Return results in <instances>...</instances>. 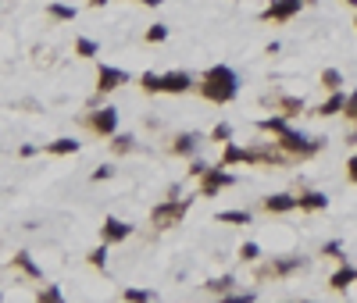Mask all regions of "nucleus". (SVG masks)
I'll return each mask as SVG.
<instances>
[{
	"label": "nucleus",
	"instance_id": "40",
	"mask_svg": "<svg viewBox=\"0 0 357 303\" xmlns=\"http://www.w3.org/2000/svg\"><path fill=\"white\" fill-rule=\"evenodd\" d=\"M347 182H350V186H357V154L347 160Z\"/></svg>",
	"mask_w": 357,
	"mask_h": 303
},
{
	"label": "nucleus",
	"instance_id": "14",
	"mask_svg": "<svg viewBox=\"0 0 357 303\" xmlns=\"http://www.w3.org/2000/svg\"><path fill=\"white\" fill-rule=\"evenodd\" d=\"M261 211L264 214H293L297 211V196L293 193H271L261 200Z\"/></svg>",
	"mask_w": 357,
	"mask_h": 303
},
{
	"label": "nucleus",
	"instance_id": "43",
	"mask_svg": "<svg viewBox=\"0 0 357 303\" xmlns=\"http://www.w3.org/2000/svg\"><path fill=\"white\" fill-rule=\"evenodd\" d=\"M354 125H357V121H354ZM347 143H350V147H357V129H350V136H347Z\"/></svg>",
	"mask_w": 357,
	"mask_h": 303
},
{
	"label": "nucleus",
	"instance_id": "30",
	"mask_svg": "<svg viewBox=\"0 0 357 303\" xmlns=\"http://www.w3.org/2000/svg\"><path fill=\"white\" fill-rule=\"evenodd\" d=\"M86 264H90V268H100V271L108 268V242H100V247H93V250L86 253Z\"/></svg>",
	"mask_w": 357,
	"mask_h": 303
},
{
	"label": "nucleus",
	"instance_id": "41",
	"mask_svg": "<svg viewBox=\"0 0 357 303\" xmlns=\"http://www.w3.org/2000/svg\"><path fill=\"white\" fill-rule=\"evenodd\" d=\"M39 154V147H32V143H26L22 150H18V157H36Z\"/></svg>",
	"mask_w": 357,
	"mask_h": 303
},
{
	"label": "nucleus",
	"instance_id": "33",
	"mask_svg": "<svg viewBox=\"0 0 357 303\" xmlns=\"http://www.w3.org/2000/svg\"><path fill=\"white\" fill-rule=\"evenodd\" d=\"M240 260H243V264H258V260H261V247H258V242H243V247H240Z\"/></svg>",
	"mask_w": 357,
	"mask_h": 303
},
{
	"label": "nucleus",
	"instance_id": "28",
	"mask_svg": "<svg viewBox=\"0 0 357 303\" xmlns=\"http://www.w3.org/2000/svg\"><path fill=\"white\" fill-rule=\"evenodd\" d=\"M97 54H100L97 39H90V36H79L75 39V57H97Z\"/></svg>",
	"mask_w": 357,
	"mask_h": 303
},
{
	"label": "nucleus",
	"instance_id": "25",
	"mask_svg": "<svg viewBox=\"0 0 357 303\" xmlns=\"http://www.w3.org/2000/svg\"><path fill=\"white\" fill-rule=\"evenodd\" d=\"M215 218L222 221V225H250V221H254L250 211H218Z\"/></svg>",
	"mask_w": 357,
	"mask_h": 303
},
{
	"label": "nucleus",
	"instance_id": "44",
	"mask_svg": "<svg viewBox=\"0 0 357 303\" xmlns=\"http://www.w3.org/2000/svg\"><path fill=\"white\" fill-rule=\"evenodd\" d=\"M90 8H104V4H111V0H86Z\"/></svg>",
	"mask_w": 357,
	"mask_h": 303
},
{
	"label": "nucleus",
	"instance_id": "13",
	"mask_svg": "<svg viewBox=\"0 0 357 303\" xmlns=\"http://www.w3.org/2000/svg\"><path fill=\"white\" fill-rule=\"evenodd\" d=\"M200 147H204V136L200 132H175L172 136V143H168V154H175V157H197L200 154Z\"/></svg>",
	"mask_w": 357,
	"mask_h": 303
},
{
	"label": "nucleus",
	"instance_id": "4",
	"mask_svg": "<svg viewBox=\"0 0 357 303\" xmlns=\"http://www.w3.org/2000/svg\"><path fill=\"white\" fill-rule=\"evenodd\" d=\"M307 268V257L300 253H282V257H268V260H258L254 264V278L258 282H282L289 275H297Z\"/></svg>",
	"mask_w": 357,
	"mask_h": 303
},
{
	"label": "nucleus",
	"instance_id": "18",
	"mask_svg": "<svg viewBox=\"0 0 357 303\" xmlns=\"http://www.w3.org/2000/svg\"><path fill=\"white\" fill-rule=\"evenodd\" d=\"M233 289H236V278L233 275H218V278H207L204 282V296H215V300H225Z\"/></svg>",
	"mask_w": 357,
	"mask_h": 303
},
{
	"label": "nucleus",
	"instance_id": "35",
	"mask_svg": "<svg viewBox=\"0 0 357 303\" xmlns=\"http://www.w3.org/2000/svg\"><path fill=\"white\" fill-rule=\"evenodd\" d=\"M258 300V289H233L225 296V303H254Z\"/></svg>",
	"mask_w": 357,
	"mask_h": 303
},
{
	"label": "nucleus",
	"instance_id": "9",
	"mask_svg": "<svg viewBox=\"0 0 357 303\" xmlns=\"http://www.w3.org/2000/svg\"><path fill=\"white\" fill-rule=\"evenodd\" d=\"M261 107L276 111V114H286V118H297V114H304V96H289V93H264V96H261Z\"/></svg>",
	"mask_w": 357,
	"mask_h": 303
},
{
	"label": "nucleus",
	"instance_id": "45",
	"mask_svg": "<svg viewBox=\"0 0 357 303\" xmlns=\"http://www.w3.org/2000/svg\"><path fill=\"white\" fill-rule=\"evenodd\" d=\"M343 4H347V8H354V11H357V0H343Z\"/></svg>",
	"mask_w": 357,
	"mask_h": 303
},
{
	"label": "nucleus",
	"instance_id": "36",
	"mask_svg": "<svg viewBox=\"0 0 357 303\" xmlns=\"http://www.w3.org/2000/svg\"><path fill=\"white\" fill-rule=\"evenodd\" d=\"M322 253H325V257H332V260H347V250H343V242H336V239L322 242Z\"/></svg>",
	"mask_w": 357,
	"mask_h": 303
},
{
	"label": "nucleus",
	"instance_id": "5",
	"mask_svg": "<svg viewBox=\"0 0 357 303\" xmlns=\"http://www.w3.org/2000/svg\"><path fill=\"white\" fill-rule=\"evenodd\" d=\"M247 150H250V165H254V168H289V165H297L289 154L279 150L276 139H271V143H254Z\"/></svg>",
	"mask_w": 357,
	"mask_h": 303
},
{
	"label": "nucleus",
	"instance_id": "39",
	"mask_svg": "<svg viewBox=\"0 0 357 303\" xmlns=\"http://www.w3.org/2000/svg\"><path fill=\"white\" fill-rule=\"evenodd\" d=\"M343 118L357 121V90H350V93H347V107H343Z\"/></svg>",
	"mask_w": 357,
	"mask_h": 303
},
{
	"label": "nucleus",
	"instance_id": "23",
	"mask_svg": "<svg viewBox=\"0 0 357 303\" xmlns=\"http://www.w3.org/2000/svg\"><path fill=\"white\" fill-rule=\"evenodd\" d=\"M286 125H289V118H286V114H276V111H271V118H258V121H254V129H258V132H268V136H279Z\"/></svg>",
	"mask_w": 357,
	"mask_h": 303
},
{
	"label": "nucleus",
	"instance_id": "24",
	"mask_svg": "<svg viewBox=\"0 0 357 303\" xmlns=\"http://www.w3.org/2000/svg\"><path fill=\"white\" fill-rule=\"evenodd\" d=\"M47 14L54 18V22H75V18H79V11L72 4H57V0H54V4H47Z\"/></svg>",
	"mask_w": 357,
	"mask_h": 303
},
{
	"label": "nucleus",
	"instance_id": "12",
	"mask_svg": "<svg viewBox=\"0 0 357 303\" xmlns=\"http://www.w3.org/2000/svg\"><path fill=\"white\" fill-rule=\"evenodd\" d=\"M129 236H133L129 221H122L115 214H108L100 221V242H108V247H115V242H129Z\"/></svg>",
	"mask_w": 357,
	"mask_h": 303
},
{
	"label": "nucleus",
	"instance_id": "27",
	"mask_svg": "<svg viewBox=\"0 0 357 303\" xmlns=\"http://www.w3.org/2000/svg\"><path fill=\"white\" fill-rule=\"evenodd\" d=\"M122 300L125 303H151V300H157V289H122Z\"/></svg>",
	"mask_w": 357,
	"mask_h": 303
},
{
	"label": "nucleus",
	"instance_id": "3",
	"mask_svg": "<svg viewBox=\"0 0 357 303\" xmlns=\"http://www.w3.org/2000/svg\"><path fill=\"white\" fill-rule=\"evenodd\" d=\"M190 207H193V196H168V200H161V204L151 211V229L154 232H172V229H179L182 221H186V214H190Z\"/></svg>",
	"mask_w": 357,
	"mask_h": 303
},
{
	"label": "nucleus",
	"instance_id": "15",
	"mask_svg": "<svg viewBox=\"0 0 357 303\" xmlns=\"http://www.w3.org/2000/svg\"><path fill=\"white\" fill-rule=\"evenodd\" d=\"M350 286H357V268H350L347 260H340V268L329 275V289L332 293H347Z\"/></svg>",
	"mask_w": 357,
	"mask_h": 303
},
{
	"label": "nucleus",
	"instance_id": "29",
	"mask_svg": "<svg viewBox=\"0 0 357 303\" xmlns=\"http://www.w3.org/2000/svg\"><path fill=\"white\" fill-rule=\"evenodd\" d=\"M322 90H325V93L343 90V72H340V68H325V72H322Z\"/></svg>",
	"mask_w": 357,
	"mask_h": 303
},
{
	"label": "nucleus",
	"instance_id": "10",
	"mask_svg": "<svg viewBox=\"0 0 357 303\" xmlns=\"http://www.w3.org/2000/svg\"><path fill=\"white\" fill-rule=\"evenodd\" d=\"M300 8H304V0H271V4L261 11V22H279V25H286V22H293V18L300 14Z\"/></svg>",
	"mask_w": 357,
	"mask_h": 303
},
{
	"label": "nucleus",
	"instance_id": "8",
	"mask_svg": "<svg viewBox=\"0 0 357 303\" xmlns=\"http://www.w3.org/2000/svg\"><path fill=\"white\" fill-rule=\"evenodd\" d=\"M129 72L125 68H115V65H100L97 68V100L100 96H111L115 90H122V86H129Z\"/></svg>",
	"mask_w": 357,
	"mask_h": 303
},
{
	"label": "nucleus",
	"instance_id": "22",
	"mask_svg": "<svg viewBox=\"0 0 357 303\" xmlns=\"http://www.w3.org/2000/svg\"><path fill=\"white\" fill-rule=\"evenodd\" d=\"M11 264H15L18 271H22V275H29L32 282L44 278V271H39V264L32 260V253H26V250H22V253H15V257H11Z\"/></svg>",
	"mask_w": 357,
	"mask_h": 303
},
{
	"label": "nucleus",
	"instance_id": "32",
	"mask_svg": "<svg viewBox=\"0 0 357 303\" xmlns=\"http://www.w3.org/2000/svg\"><path fill=\"white\" fill-rule=\"evenodd\" d=\"M36 300L39 303H65V293L57 286H44V289H36Z\"/></svg>",
	"mask_w": 357,
	"mask_h": 303
},
{
	"label": "nucleus",
	"instance_id": "46",
	"mask_svg": "<svg viewBox=\"0 0 357 303\" xmlns=\"http://www.w3.org/2000/svg\"><path fill=\"white\" fill-rule=\"evenodd\" d=\"M314 4H318V0H304V8H314Z\"/></svg>",
	"mask_w": 357,
	"mask_h": 303
},
{
	"label": "nucleus",
	"instance_id": "26",
	"mask_svg": "<svg viewBox=\"0 0 357 303\" xmlns=\"http://www.w3.org/2000/svg\"><path fill=\"white\" fill-rule=\"evenodd\" d=\"M139 90H143L146 96H157V93H161V75H157V72H143V75H139Z\"/></svg>",
	"mask_w": 357,
	"mask_h": 303
},
{
	"label": "nucleus",
	"instance_id": "42",
	"mask_svg": "<svg viewBox=\"0 0 357 303\" xmlns=\"http://www.w3.org/2000/svg\"><path fill=\"white\" fill-rule=\"evenodd\" d=\"M139 4H143V8H161L164 0H139Z\"/></svg>",
	"mask_w": 357,
	"mask_h": 303
},
{
	"label": "nucleus",
	"instance_id": "37",
	"mask_svg": "<svg viewBox=\"0 0 357 303\" xmlns=\"http://www.w3.org/2000/svg\"><path fill=\"white\" fill-rule=\"evenodd\" d=\"M90 178H93V182H108V178H115V165H97V168L90 171Z\"/></svg>",
	"mask_w": 357,
	"mask_h": 303
},
{
	"label": "nucleus",
	"instance_id": "48",
	"mask_svg": "<svg viewBox=\"0 0 357 303\" xmlns=\"http://www.w3.org/2000/svg\"><path fill=\"white\" fill-rule=\"evenodd\" d=\"M0 300H4V293H0Z\"/></svg>",
	"mask_w": 357,
	"mask_h": 303
},
{
	"label": "nucleus",
	"instance_id": "11",
	"mask_svg": "<svg viewBox=\"0 0 357 303\" xmlns=\"http://www.w3.org/2000/svg\"><path fill=\"white\" fill-rule=\"evenodd\" d=\"M190 90H197V79L186 72V68L161 72V93H168V96H182V93H190Z\"/></svg>",
	"mask_w": 357,
	"mask_h": 303
},
{
	"label": "nucleus",
	"instance_id": "31",
	"mask_svg": "<svg viewBox=\"0 0 357 303\" xmlns=\"http://www.w3.org/2000/svg\"><path fill=\"white\" fill-rule=\"evenodd\" d=\"M233 136H236V129L229 125V121H218V125H215L211 132H207V139H211V143H229Z\"/></svg>",
	"mask_w": 357,
	"mask_h": 303
},
{
	"label": "nucleus",
	"instance_id": "19",
	"mask_svg": "<svg viewBox=\"0 0 357 303\" xmlns=\"http://www.w3.org/2000/svg\"><path fill=\"white\" fill-rule=\"evenodd\" d=\"M343 107H347V93L343 90H332L325 104L314 107V114H318V118H336V114H343Z\"/></svg>",
	"mask_w": 357,
	"mask_h": 303
},
{
	"label": "nucleus",
	"instance_id": "20",
	"mask_svg": "<svg viewBox=\"0 0 357 303\" xmlns=\"http://www.w3.org/2000/svg\"><path fill=\"white\" fill-rule=\"evenodd\" d=\"M44 150L54 154V157H72V154H79V139L75 136H61V139H54V143H44Z\"/></svg>",
	"mask_w": 357,
	"mask_h": 303
},
{
	"label": "nucleus",
	"instance_id": "34",
	"mask_svg": "<svg viewBox=\"0 0 357 303\" xmlns=\"http://www.w3.org/2000/svg\"><path fill=\"white\" fill-rule=\"evenodd\" d=\"M143 39H146V43H164V39H168V25H161V22H154L151 29H146V32H143Z\"/></svg>",
	"mask_w": 357,
	"mask_h": 303
},
{
	"label": "nucleus",
	"instance_id": "2",
	"mask_svg": "<svg viewBox=\"0 0 357 303\" xmlns=\"http://www.w3.org/2000/svg\"><path fill=\"white\" fill-rule=\"evenodd\" d=\"M276 143H279L282 154H289L293 160H297V165H304V160L318 157V154L325 150V139H322V136H307V132L293 129V125H286V129L276 136Z\"/></svg>",
	"mask_w": 357,
	"mask_h": 303
},
{
	"label": "nucleus",
	"instance_id": "21",
	"mask_svg": "<svg viewBox=\"0 0 357 303\" xmlns=\"http://www.w3.org/2000/svg\"><path fill=\"white\" fill-rule=\"evenodd\" d=\"M108 147H111L115 157H129V154L136 150V136H133V132H115Z\"/></svg>",
	"mask_w": 357,
	"mask_h": 303
},
{
	"label": "nucleus",
	"instance_id": "1",
	"mask_svg": "<svg viewBox=\"0 0 357 303\" xmlns=\"http://www.w3.org/2000/svg\"><path fill=\"white\" fill-rule=\"evenodd\" d=\"M197 93L207 100V104H215V107L233 104V100L240 96V75H236V68H229V65H211V68L200 75Z\"/></svg>",
	"mask_w": 357,
	"mask_h": 303
},
{
	"label": "nucleus",
	"instance_id": "47",
	"mask_svg": "<svg viewBox=\"0 0 357 303\" xmlns=\"http://www.w3.org/2000/svg\"><path fill=\"white\" fill-rule=\"evenodd\" d=\"M354 29H357V14H354Z\"/></svg>",
	"mask_w": 357,
	"mask_h": 303
},
{
	"label": "nucleus",
	"instance_id": "38",
	"mask_svg": "<svg viewBox=\"0 0 357 303\" xmlns=\"http://www.w3.org/2000/svg\"><path fill=\"white\" fill-rule=\"evenodd\" d=\"M207 168H211V165H207V160H200V157H190V165H186V175H193V178H200Z\"/></svg>",
	"mask_w": 357,
	"mask_h": 303
},
{
	"label": "nucleus",
	"instance_id": "7",
	"mask_svg": "<svg viewBox=\"0 0 357 303\" xmlns=\"http://www.w3.org/2000/svg\"><path fill=\"white\" fill-rule=\"evenodd\" d=\"M233 186H236V175L225 165H211L200 175V196H207V200H215L222 189H233Z\"/></svg>",
	"mask_w": 357,
	"mask_h": 303
},
{
	"label": "nucleus",
	"instance_id": "16",
	"mask_svg": "<svg viewBox=\"0 0 357 303\" xmlns=\"http://www.w3.org/2000/svg\"><path fill=\"white\" fill-rule=\"evenodd\" d=\"M325 207H329V196L318 193V189H304V193L297 196V211H300V214H318V211H325Z\"/></svg>",
	"mask_w": 357,
	"mask_h": 303
},
{
	"label": "nucleus",
	"instance_id": "6",
	"mask_svg": "<svg viewBox=\"0 0 357 303\" xmlns=\"http://www.w3.org/2000/svg\"><path fill=\"white\" fill-rule=\"evenodd\" d=\"M82 125H86L97 139H111L118 132V111L115 107H93L82 114Z\"/></svg>",
	"mask_w": 357,
	"mask_h": 303
},
{
	"label": "nucleus",
	"instance_id": "17",
	"mask_svg": "<svg viewBox=\"0 0 357 303\" xmlns=\"http://www.w3.org/2000/svg\"><path fill=\"white\" fill-rule=\"evenodd\" d=\"M218 165H225V168H236V165H250V150L247 147H240V143H222V157H218Z\"/></svg>",
	"mask_w": 357,
	"mask_h": 303
}]
</instances>
